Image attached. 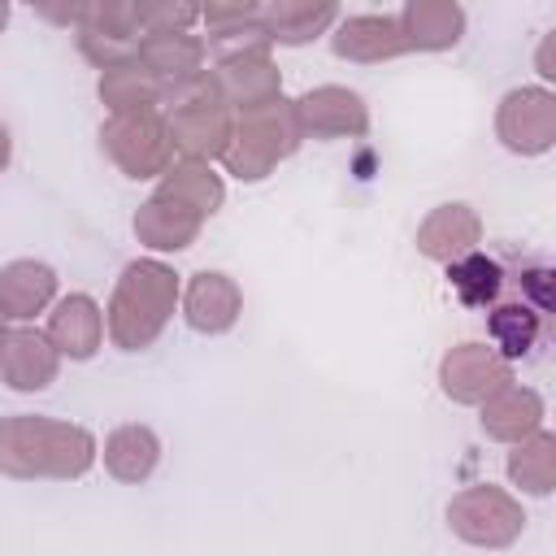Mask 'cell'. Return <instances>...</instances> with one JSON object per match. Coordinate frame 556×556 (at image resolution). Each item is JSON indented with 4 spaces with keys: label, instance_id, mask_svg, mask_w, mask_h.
<instances>
[{
    "label": "cell",
    "instance_id": "cell-3",
    "mask_svg": "<svg viewBox=\"0 0 556 556\" xmlns=\"http://www.w3.org/2000/svg\"><path fill=\"white\" fill-rule=\"evenodd\" d=\"M165 109V126H169V143H174V156L182 161H222L226 143H230V130H235V113L213 78V70L178 83L165 91L161 100Z\"/></svg>",
    "mask_w": 556,
    "mask_h": 556
},
{
    "label": "cell",
    "instance_id": "cell-17",
    "mask_svg": "<svg viewBox=\"0 0 556 556\" xmlns=\"http://www.w3.org/2000/svg\"><path fill=\"white\" fill-rule=\"evenodd\" d=\"M56 300V269L48 261L22 256L0 265V313L9 321H30Z\"/></svg>",
    "mask_w": 556,
    "mask_h": 556
},
{
    "label": "cell",
    "instance_id": "cell-10",
    "mask_svg": "<svg viewBox=\"0 0 556 556\" xmlns=\"http://www.w3.org/2000/svg\"><path fill=\"white\" fill-rule=\"evenodd\" d=\"M61 374V352L48 343L43 330L35 326H13L0 339V382L17 395H35L52 387Z\"/></svg>",
    "mask_w": 556,
    "mask_h": 556
},
{
    "label": "cell",
    "instance_id": "cell-21",
    "mask_svg": "<svg viewBox=\"0 0 556 556\" xmlns=\"http://www.w3.org/2000/svg\"><path fill=\"white\" fill-rule=\"evenodd\" d=\"M161 465V439L152 426H117L109 439H104V469L126 482V486H139L156 473Z\"/></svg>",
    "mask_w": 556,
    "mask_h": 556
},
{
    "label": "cell",
    "instance_id": "cell-25",
    "mask_svg": "<svg viewBox=\"0 0 556 556\" xmlns=\"http://www.w3.org/2000/svg\"><path fill=\"white\" fill-rule=\"evenodd\" d=\"M447 287L456 291V300L465 308H491V304H500V295L508 287V269L495 256L473 248L447 265Z\"/></svg>",
    "mask_w": 556,
    "mask_h": 556
},
{
    "label": "cell",
    "instance_id": "cell-12",
    "mask_svg": "<svg viewBox=\"0 0 556 556\" xmlns=\"http://www.w3.org/2000/svg\"><path fill=\"white\" fill-rule=\"evenodd\" d=\"M243 313V291L230 274L222 269H200L191 274L182 291V317L195 334H226Z\"/></svg>",
    "mask_w": 556,
    "mask_h": 556
},
{
    "label": "cell",
    "instance_id": "cell-27",
    "mask_svg": "<svg viewBox=\"0 0 556 556\" xmlns=\"http://www.w3.org/2000/svg\"><path fill=\"white\" fill-rule=\"evenodd\" d=\"M508 482L526 495H552L556 491V434L534 430L530 439L513 443L508 452Z\"/></svg>",
    "mask_w": 556,
    "mask_h": 556
},
{
    "label": "cell",
    "instance_id": "cell-16",
    "mask_svg": "<svg viewBox=\"0 0 556 556\" xmlns=\"http://www.w3.org/2000/svg\"><path fill=\"white\" fill-rule=\"evenodd\" d=\"M135 239L143 243V248H152V252H182V248H191L195 239H200V226H204V217L200 213H191L187 204H178V200H169V195H148L139 208H135Z\"/></svg>",
    "mask_w": 556,
    "mask_h": 556
},
{
    "label": "cell",
    "instance_id": "cell-13",
    "mask_svg": "<svg viewBox=\"0 0 556 556\" xmlns=\"http://www.w3.org/2000/svg\"><path fill=\"white\" fill-rule=\"evenodd\" d=\"M48 343L70 361H91L104 343V308L87 291H70L48 313Z\"/></svg>",
    "mask_w": 556,
    "mask_h": 556
},
{
    "label": "cell",
    "instance_id": "cell-31",
    "mask_svg": "<svg viewBox=\"0 0 556 556\" xmlns=\"http://www.w3.org/2000/svg\"><path fill=\"white\" fill-rule=\"evenodd\" d=\"M78 52L104 74L117 65H130L139 56V39H117V35H100V30H78Z\"/></svg>",
    "mask_w": 556,
    "mask_h": 556
},
{
    "label": "cell",
    "instance_id": "cell-5",
    "mask_svg": "<svg viewBox=\"0 0 556 556\" xmlns=\"http://www.w3.org/2000/svg\"><path fill=\"white\" fill-rule=\"evenodd\" d=\"M447 526L469 547L504 552L521 539L526 513H521V500L513 491L491 486V482H473V486H465L447 500Z\"/></svg>",
    "mask_w": 556,
    "mask_h": 556
},
{
    "label": "cell",
    "instance_id": "cell-24",
    "mask_svg": "<svg viewBox=\"0 0 556 556\" xmlns=\"http://www.w3.org/2000/svg\"><path fill=\"white\" fill-rule=\"evenodd\" d=\"M156 195H169V200L187 204L200 217H213L226 204V182H222V174H213V165L174 156V165L156 182Z\"/></svg>",
    "mask_w": 556,
    "mask_h": 556
},
{
    "label": "cell",
    "instance_id": "cell-35",
    "mask_svg": "<svg viewBox=\"0 0 556 556\" xmlns=\"http://www.w3.org/2000/svg\"><path fill=\"white\" fill-rule=\"evenodd\" d=\"M4 26H9V4L0 0V30H4Z\"/></svg>",
    "mask_w": 556,
    "mask_h": 556
},
{
    "label": "cell",
    "instance_id": "cell-9",
    "mask_svg": "<svg viewBox=\"0 0 556 556\" xmlns=\"http://www.w3.org/2000/svg\"><path fill=\"white\" fill-rule=\"evenodd\" d=\"M295 117H300V135L304 139H361L369 130V104L361 91L339 87V83H321L308 87L295 100Z\"/></svg>",
    "mask_w": 556,
    "mask_h": 556
},
{
    "label": "cell",
    "instance_id": "cell-33",
    "mask_svg": "<svg viewBox=\"0 0 556 556\" xmlns=\"http://www.w3.org/2000/svg\"><path fill=\"white\" fill-rule=\"evenodd\" d=\"M83 9H87V0H78V4H39V17H48V22H61V26H83Z\"/></svg>",
    "mask_w": 556,
    "mask_h": 556
},
{
    "label": "cell",
    "instance_id": "cell-20",
    "mask_svg": "<svg viewBox=\"0 0 556 556\" xmlns=\"http://www.w3.org/2000/svg\"><path fill=\"white\" fill-rule=\"evenodd\" d=\"M408 52H447L465 35V9L456 0H408L400 9Z\"/></svg>",
    "mask_w": 556,
    "mask_h": 556
},
{
    "label": "cell",
    "instance_id": "cell-29",
    "mask_svg": "<svg viewBox=\"0 0 556 556\" xmlns=\"http://www.w3.org/2000/svg\"><path fill=\"white\" fill-rule=\"evenodd\" d=\"M78 30H100V35H117V39H143L135 0H87Z\"/></svg>",
    "mask_w": 556,
    "mask_h": 556
},
{
    "label": "cell",
    "instance_id": "cell-2",
    "mask_svg": "<svg viewBox=\"0 0 556 556\" xmlns=\"http://www.w3.org/2000/svg\"><path fill=\"white\" fill-rule=\"evenodd\" d=\"M178 304V274L156 261V256H139L122 269L109 308H104V330L113 339V348L122 352H143L152 348Z\"/></svg>",
    "mask_w": 556,
    "mask_h": 556
},
{
    "label": "cell",
    "instance_id": "cell-4",
    "mask_svg": "<svg viewBox=\"0 0 556 556\" xmlns=\"http://www.w3.org/2000/svg\"><path fill=\"white\" fill-rule=\"evenodd\" d=\"M300 143H304V135H300L295 100L278 96L261 109L235 113V130H230V143L222 152V165L239 182H261L278 169V161L295 156Z\"/></svg>",
    "mask_w": 556,
    "mask_h": 556
},
{
    "label": "cell",
    "instance_id": "cell-19",
    "mask_svg": "<svg viewBox=\"0 0 556 556\" xmlns=\"http://www.w3.org/2000/svg\"><path fill=\"white\" fill-rule=\"evenodd\" d=\"M204 56H208V52H204V39L191 35V30H178V35H143L135 61L161 83V91H169V87H178V83L204 74ZM161 100H165V96H161Z\"/></svg>",
    "mask_w": 556,
    "mask_h": 556
},
{
    "label": "cell",
    "instance_id": "cell-1",
    "mask_svg": "<svg viewBox=\"0 0 556 556\" xmlns=\"http://www.w3.org/2000/svg\"><path fill=\"white\" fill-rule=\"evenodd\" d=\"M96 456H100V447L87 426L39 417V413L0 417V473H9V478L74 482L96 465Z\"/></svg>",
    "mask_w": 556,
    "mask_h": 556
},
{
    "label": "cell",
    "instance_id": "cell-11",
    "mask_svg": "<svg viewBox=\"0 0 556 556\" xmlns=\"http://www.w3.org/2000/svg\"><path fill=\"white\" fill-rule=\"evenodd\" d=\"M330 52L352 65H382L408 52V39L400 30V17L391 13H352L330 26Z\"/></svg>",
    "mask_w": 556,
    "mask_h": 556
},
{
    "label": "cell",
    "instance_id": "cell-18",
    "mask_svg": "<svg viewBox=\"0 0 556 556\" xmlns=\"http://www.w3.org/2000/svg\"><path fill=\"white\" fill-rule=\"evenodd\" d=\"M256 17H261L269 43L304 48L339 22V4L334 0H274V4H261Z\"/></svg>",
    "mask_w": 556,
    "mask_h": 556
},
{
    "label": "cell",
    "instance_id": "cell-28",
    "mask_svg": "<svg viewBox=\"0 0 556 556\" xmlns=\"http://www.w3.org/2000/svg\"><path fill=\"white\" fill-rule=\"evenodd\" d=\"M204 52L213 56V65H235V61H265L274 52V43H269L261 17H248V22H230V26L208 30Z\"/></svg>",
    "mask_w": 556,
    "mask_h": 556
},
{
    "label": "cell",
    "instance_id": "cell-36",
    "mask_svg": "<svg viewBox=\"0 0 556 556\" xmlns=\"http://www.w3.org/2000/svg\"><path fill=\"white\" fill-rule=\"evenodd\" d=\"M4 330H9V317H4V313H0V339H4Z\"/></svg>",
    "mask_w": 556,
    "mask_h": 556
},
{
    "label": "cell",
    "instance_id": "cell-34",
    "mask_svg": "<svg viewBox=\"0 0 556 556\" xmlns=\"http://www.w3.org/2000/svg\"><path fill=\"white\" fill-rule=\"evenodd\" d=\"M9 161H13V135H9V126L0 122V174L9 169Z\"/></svg>",
    "mask_w": 556,
    "mask_h": 556
},
{
    "label": "cell",
    "instance_id": "cell-32",
    "mask_svg": "<svg viewBox=\"0 0 556 556\" xmlns=\"http://www.w3.org/2000/svg\"><path fill=\"white\" fill-rule=\"evenodd\" d=\"M261 13V4H208V9H200V22L208 26V30H217V26H230V22H248V17H256Z\"/></svg>",
    "mask_w": 556,
    "mask_h": 556
},
{
    "label": "cell",
    "instance_id": "cell-8",
    "mask_svg": "<svg viewBox=\"0 0 556 556\" xmlns=\"http://www.w3.org/2000/svg\"><path fill=\"white\" fill-rule=\"evenodd\" d=\"M508 382H513V365L504 356H495L491 343H478V339L447 348L439 361V387L452 404H482L486 395H495Z\"/></svg>",
    "mask_w": 556,
    "mask_h": 556
},
{
    "label": "cell",
    "instance_id": "cell-15",
    "mask_svg": "<svg viewBox=\"0 0 556 556\" xmlns=\"http://www.w3.org/2000/svg\"><path fill=\"white\" fill-rule=\"evenodd\" d=\"M478 243H482V217L460 200L430 208L426 222L417 226V252L426 261H439V265H452L456 256L473 252Z\"/></svg>",
    "mask_w": 556,
    "mask_h": 556
},
{
    "label": "cell",
    "instance_id": "cell-23",
    "mask_svg": "<svg viewBox=\"0 0 556 556\" xmlns=\"http://www.w3.org/2000/svg\"><path fill=\"white\" fill-rule=\"evenodd\" d=\"M213 78L230 104V113H248V109H261L269 100L282 96V74L278 65L265 56V61H235V65H213Z\"/></svg>",
    "mask_w": 556,
    "mask_h": 556
},
{
    "label": "cell",
    "instance_id": "cell-14",
    "mask_svg": "<svg viewBox=\"0 0 556 556\" xmlns=\"http://www.w3.org/2000/svg\"><path fill=\"white\" fill-rule=\"evenodd\" d=\"M478 408H482V413H478L482 434L495 439V443H508V447L521 443V439H530L534 430H543V417H547L543 395H539L534 387H521V382L500 387V391L486 395Z\"/></svg>",
    "mask_w": 556,
    "mask_h": 556
},
{
    "label": "cell",
    "instance_id": "cell-7",
    "mask_svg": "<svg viewBox=\"0 0 556 556\" xmlns=\"http://www.w3.org/2000/svg\"><path fill=\"white\" fill-rule=\"evenodd\" d=\"M495 139L513 156H543L556 143V96L547 87H513L495 109Z\"/></svg>",
    "mask_w": 556,
    "mask_h": 556
},
{
    "label": "cell",
    "instance_id": "cell-30",
    "mask_svg": "<svg viewBox=\"0 0 556 556\" xmlns=\"http://www.w3.org/2000/svg\"><path fill=\"white\" fill-rule=\"evenodd\" d=\"M139 30L143 35H178L200 22V4L187 0H139Z\"/></svg>",
    "mask_w": 556,
    "mask_h": 556
},
{
    "label": "cell",
    "instance_id": "cell-26",
    "mask_svg": "<svg viewBox=\"0 0 556 556\" xmlns=\"http://www.w3.org/2000/svg\"><path fill=\"white\" fill-rule=\"evenodd\" d=\"M100 104L109 109V117H126V113H152V109H161V83L139 65V61H130V65H117V70H104L100 74Z\"/></svg>",
    "mask_w": 556,
    "mask_h": 556
},
{
    "label": "cell",
    "instance_id": "cell-22",
    "mask_svg": "<svg viewBox=\"0 0 556 556\" xmlns=\"http://www.w3.org/2000/svg\"><path fill=\"white\" fill-rule=\"evenodd\" d=\"M486 334H491L495 356H504L508 365L526 361V356H534V348L543 339V313H534L521 300H500L486 308Z\"/></svg>",
    "mask_w": 556,
    "mask_h": 556
},
{
    "label": "cell",
    "instance_id": "cell-6",
    "mask_svg": "<svg viewBox=\"0 0 556 556\" xmlns=\"http://www.w3.org/2000/svg\"><path fill=\"white\" fill-rule=\"evenodd\" d=\"M100 148L126 178H161L174 165V143L161 109L109 117L100 126Z\"/></svg>",
    "mask_w": 556,
    "mask_h": 556
}]
</instances>
